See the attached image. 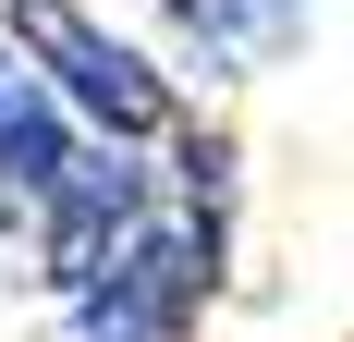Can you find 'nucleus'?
<instances>
[{
  "instance_id": "nucleus-5",
  "label": "nucleus",
  "mask_w": 354,
  "mask_h": 342,
  "mask_svg": "<svg viewBox=\"0 0 354 342\" xmlns=\"http://www.w3.org/2000/svg\"><path fill=\"white\" fill-rule=\"evenodd\" d=\"M37 98H49V86H37V73H25V62H12V49H0V135H12V123H25V110H37Z\"/></svg>"
},
{
  "instance_id": "nucleus-3",
  "label": "nucleus",
  "mask_w": 354,
  "mask_h": 342,
  "mask_svg": "<svg viewBox=\"0 0 354 342\" xmlns=\"http://www.w3.org/2000/svg\"><path fill=\"white\" fill-rule=\"evenodd\" d=\"M147 208H159V183H147V159H135V147H73V159H62V183L25 208V220H37V269H49V294H73V281L98 269V257L135 233Z\"/></svg>"
},
{
  "instance_id": "nucleus-4",
  "label": "nucleus",
  "mask_w": 354,
  "mask_h": 342,
  "mask_svg": "<svg viewBox=\"0 0 354 342\" xmlns=\"http://www.w3.org/2000/svg\"><path fill=\"white\" fill-rule=\"evenodd\" d=\"M171 49L208 86H245L281 49H306V0H171Z\"/></svg>"
},
{
  "instance_id": "nucleus-1",
  "label": "nucleus",
  "mask_w": 354,
  "mask_h": 342,
  "mask_svg": "<svg viewBox=\"0 0 354 342\" xmlns=\"http://www.w3.org/2000/svg\"><path fill=\"white\" fill-rule=\"evenodd\" d=\"M208 294H220V220L147 208L135 233L73 281V342H196Z\"/></svg>"
},
{
  "instance_id": "nucleus-2",
  "label": "nucleus",
  "mask_w": 354,
  "mask_h": 342,
  "mask_svg": "<svg viewBox=\"0 0 354 342\" xmlns=\"http://www.w3.org/2000/svg\"><path fill=\"white\" fill-rule=\"evenodd\" d=\"M12 62L49 86V110H86L110 147H147V135H171V86L122 49L110 25H86L73 0H12V37H0Z\"/></svg>"
}]
</instances>
